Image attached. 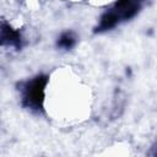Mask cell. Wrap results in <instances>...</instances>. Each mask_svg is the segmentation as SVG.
<instances>
[{"instance_id":"1","label":"cell","mask_w":157,"mask_h":157,"mask_svg":"<svg viewBox=\"0 0 157 157\" xmlns=\"http://www.w3.org/2000/svg\"><path fill=\"white\" fill-rule=\"evenodd\" d=\"M146 0H117L99 18L96 32L109 31L124 21L135 17L144 6Z\"/></svg>"},{"instance_id":"2","label":"cell","mask_w":157,"mask_h":157,"mask_svg":"<svg viewBox=\"0 0 157 157\" xmlns=\"http://www.w3.org/2000/svg\"><path fill=\"white\" fill-rule=\"evenodd\" d=\"M48 77L44 75H38L27 81L22 87L23 105L32 110H39L43 107Z\"/></svg>"},{"instance_id":"3","label":"cell","mask_w":157,"mask_h":157,"mask_svg":"<svg viewBox=\"0 0 157 157\" xmlns=\"http://www.w3.org/2000/svg\"><path fill=\"white\" fill-rule=\"evenodd\" d=\"M21 34L7 23L0 25V47H18Z\"/></svg>"},{"instance_id":"4","label":"cell","mask_w":157,"mask_h":157,"mask_svg":"<svg viewBox=\"0 0 157 157\" xmlns=\"http://www.w3.org/2000/svg\"><path fill=\"white\" fill-rule=\"evenodd\" d=\"M75 43H76V37L72 32H64L58 39V47L64 48V49L72 48Z\"/></svg>"}]
</instances>
